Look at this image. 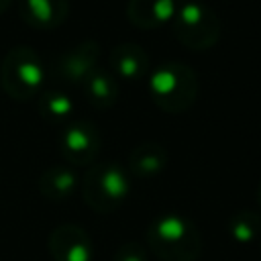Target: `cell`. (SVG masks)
Listing matches in <instances>:
<instances>
[{
  "instance_id": "1",
  "label": "cell",
  "mask_w": 261,
  "mask_h": 261,
  "mask_svg": "<svg viewBox=\"0 0 261 261\" xmlns=\"http://www.w3.org/2000/svg\"><path fill=\"white\" fill-rule=\"evenodd\" d=\"M147 245L161 261H196L204 249L196 224L179 214L155 218L147 228Z\"/></svg>"
},
{
  "instance_id": "2",
  "label": "cell",
  "mask_w": 261,
  "mask_h": 261,
  "mask_svg": "<svg viewBox=\"0 0 261 261\" xmlns=\"http://www.w3.org/2000/svg\"><path fill=\"white\" fill-rule=\"evenodd\" d=\"M198 75L184 61L159 63L149 75V92L157 108L167 114L190 110L198 98Z\"/></svg>"
},
{
  "instance_id": "3",
  "label": "cell",
  "mask_w": 261,
  "mask_h": 261,
  "mask_svg": "<svg viewBox=\"0 0 261 261\" xmlns=\"http://www.w3.org/2000/svg\"><path fill=\"white\" fill-rule=\"evenodd\" d=\"M45 82V65L41 55L27 47H12L0 63V86L6 96L18 102L33 100L41 94Z\"/></svg>"
},
{
  "instance_id": "4",
  "label": "cell",
  "mask_w": 261,
  "mask_h": 261,
  "mask_svg": "<svg viewBox=\"0 0 261 261\" xmlns=\"http://www.w3.org/2000/svg\"><path fill=\"white\" fill-rule=\"evenodd\" d=\"M130 190L128 173L116 161H96L82 179L84 202L100 214L112 212L126 200Z\"/></svg>"
},
{
  "instance_id": "5",
  "label": "cell",
  "mask_w": 261,
  "mask_h": 261,
  "mask_svg": "<svg viewBox=\"0 0 261 261\" xmlns=\"http://www.w3.org/2000/svg\"><path fill=\"white\" fill-rule=\"evenodd\" d=\"M171 29L173 37L190 51H208L220 39V20L216 12L200 0H186L179 4Z\"/></svg>"
},
{
  "instance_id": "6",
  "label": "cell",
  "mask_w": 261,
  "mask_h": 261,
  "mask_svg": "<svg viewBox=\"0 0 261 261\" xmlns=\"http://www.w3.org/2000/svg\"><path fill=\"white\" fill-rule=\"evenodd\" d=\"M57 147L67 165L84 167L96 163V157L102 149V135L98 126L88 118L69 120L57 137Z\"/></svg>"
},
{
  "instance_id": "7",
  "label": "cell",
  "mask_w": 261,
  "mask_h": 261,
  "mask_svg": "<svg viewBox=\"0 0 261 261\" xmlns=\"http://www.w3.org/2000/svg\"><path fill=\"white\" fill-rule=\"evenodd\" d=\"M98 57H100V43L92 39L82 41L57 55V59L53 61V75L65 84L82 86L86 75L98 65Z\"/></svg>"
},
{
  "instance_id": "8",
  "label": "cell",
  "mask_w": 261,
  "mask_h": 261,
  "mask_svg": "<svg viewBox=\"0 0 261 261\" xmlns=\"http://www.w3.org/2000/svg\"><path fill=\"white\" fill-rule=\"evenodd\" d=\"M49 253L53 261H92V239L73 222H63L49 237Z\"/></svg>"
},
{
  "instance_id": "9",
  "label": "cell",
  "mask_w": 261,
  "mask_h": 261,
  "mask_svg": "<svg viewBox=\"0 0 261 261\" xmlns=\"http://www.w3.org/2000/svg\"><path fill=\"white\" fill-rule=\"evenodd\" d=\"M108 69L116 80L137 82L149 71V55L137 43H118L108 51Z\"/></svg>"
},
{
  "instance_id": "10",
  "label": "cell",
  "mask_w": 261,
  "mask_h": 261,
  "mask_svg": "<svg viewBox=\"0 0 261 261\" xmlns=\"http://www.w3.org/2000/svg\"><path fill=\"white\" fill-rule=\"evenodd\" d=\"M177 10V0H128L126 18L133 27L151 31L171 22Z\"/></svg>"
},
{
  "instance_id": "11",
  "label": "cell",
  "mask_w": 261,
  "mask_h": 261,
  "mask_svg": "<svg viewBox=\"0 0 261 261\" xmlns=\"http://www.w3.org/2000/svg\"><path fill=\"white\" fill-rule=\"evenodd\" d=\"M82 92L94 108L104 110V108H112L116 104L118 94H120V84L108 67L96 65L82 82Z\"/></svg>"
},
{
  "instance_id": "12",
  "label": "cell",
  "mask_w": 261,
  "mask_h": 261,
  "mask_svg": "<svg viewBox=\"0 0 261 261\" xmlns=\"http://www.w3.org/2000/svg\"><path fill=\"white\" fill-rule=\"evenodd\" d=\"M20 16L33 29H55L69 12L67 0H20Z\"/></svg>"
},
{
  "instance_id": "13",
  "label": "cell",
  "mask_w": 261,
  "mask_h": 261,
  "mask_svg": "<svg viewBox=\"0 0 261 261\" xmlns=\"http://www.w3.org/2000/svg\"><path fill=\"white\" fill-rule=\"evenodd\" d=\"M167 165V151L155 141H143L128 153V169L137 177H153Z\"/></svg>"
},
{
  "instance_id": "14",
  "label": "cell",
  "mask_w": 261,
  "mask_h": 261,
  "mask_svg": "<svg viewBox=\"0 0 261 261\" xmlns=\"http://www.w3.org/2000/svg\"><path fill=\"white\" fill-rule=\"evenodd\" d=\"M77 179L80 177L71 165H67V163L51 165L39 177V192L47 200L59 202L73 194V190L77 188Z\"/></svg>"
},
{
  "instance_id": "15",
  "label": "cell",
  "mask_w": 261,
  "mask_h": 261,
  "mask_svg": "<svg viewBox=\"0 0 261 261\" xmlns=\"http://www.w3.org/2000/svg\"><path fill=\"white\" fill-rule=\"evenodd\" d=\"M37 106H39V112L41 116L47 120V122H69L73 110H75V104L73 100L61 92V90H45L37 96Z\"/></svg>"
},
{
  "instance_id": "16",
  "label": "cell",
  "mask_w": 261,
  "mask_h": 261,
  "mask_svg": "<svg viewBox=\"0 0 261 261\" xmlns=\"http://www.w3.org/2000/svg\"><path fill=\"white\" fill-rule=\"evenodd\" d=\"M228 232L237 243H251L261 234V214L251 208L239 210L228 220Z\"/></svg>"
},
{
  "instance_id": "17",
  "label": "cell",
  "mask_w": 261,
  "mask_h": 261,
  "mask_svg": "<svg viewBox=\"0 0 261 261\" xmlns=\"http://www.w3.org/2000/svg\"><path fill=\"white\" fill-rule=\"evenodd\" d=\"M114 261H147V249L135 241L124 243L114 253Z\"/></svg>"
},
{
  "instance_id": "18",
  "label": "cell",
  "mask_w": 261,
  "mask_h": 261,
  "mask_svg": "<svg viewBox=\"0 0 261 261\" xmlns=\"http://www.w3.org/2000/svg\"><path fill=\"white\" fill-rule=\"evenodd\" d=\"M10 6V0H0V14Z\"/></svg>"
},
{
  "instance_id": "19",
  "label": "cell",
  "mask_w": 261,
  "mask_h": 261,
  "mask_svg": "<svg viewBox=\"0 0 261 261\" xmlns=\"http://www.w3.org/2000/svg\"><path fill=\"white\" fill-rule=\"evenodd\" d=\"M257 202H259V206H261V184H259V190H257Z\"/></svg>"
}]
</instances>
